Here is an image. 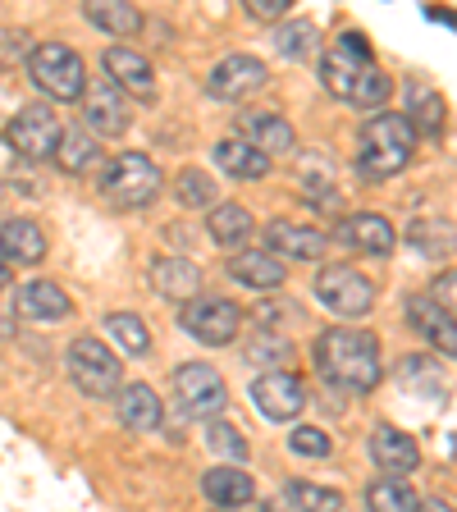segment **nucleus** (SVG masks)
Instances as JSON below:
<instances>
[{
  "label": "nucleus",
  "instance_id": "obj_43",
  "mask_svg": "<svg viewBox=\"0 0 457 512\" xmlns=\"http://www.w3.org/2000/svg\"><path fill=\"white\" fill-rule=\"evenodd\" d=\"M412 512H453V508H448L444 499H416V508H412Z\"/></svg>",
  "mask_w": 457,
  "mask_h": 512
},
{
  "label": "nucleus",
  "instance_id": "obj_35",
  "mask_svg": "<svg viewBox=\"0 0 457 512\" xmlns=\"http://www.w3.org/2000/svg\"><path fill=\"white\" fill-rule=\"evenodd\" d=\"M51 160H60V170H64V174H83L87 165L96 160V142H92V133H83V128H64L60 142H55V156H51Z\"/></svg>",
  "mask_w": 457,
  "mask_h": 512
},
{
  "label": "nucleus",
  "instance_id": "obj_8",
  "mask_svg": "<svg viewBox=\"0 0 457 512\" xmlns=\"http://www.w3.org/2000/svg\"><path fill=\"white\" fill-rule=\"evenodd\" d=\"M179 320H183V330L197 343H206V348H224V343H234L238 330H243V311L229 298H206V293L183 302Z\"/></svg>",
  "mask_w": 457,
  "mask_h": 512
},
{
  "label": "nucleus",
  "instance_id": "obj_23",
  "mask_svg": "<svg viewBox=\"0 0 457 512\" xmlns=\"http://www.w3.org/2000/svg\"><path fill=\"white\" fill-rule=\"evenodd\" d=\"M151 288L170 302H188L202 288V270L192 266V261H183V256H156L151 261Z\"/></svg>",
  "mask_w": 457,
  "mask_h": 512
},
{
  "label": "nucleus",
  "instance_id": "obj_42",
  "mask_svg": "<svg viewBox=\"0 0 457 512\" xmlns=\"http://www.w3.org/2000/svg\"><path fill=\"white\" fill-rule=\"evenodd\" d=\"M435 302L444 311H453V270H444V279L435 284Z\"/></svg>",
  "mask_w": 457,
  "mask_h": 512
},
{
  "label": "nucleus",
  "instance_id": "obj_12",
  "mask_svg": "<svg viewBox=\"0 0 457 512\" xmlns=\"http://www.w3.org/2000/svg\"><path fill=\"white\" fill-rule=\"evenodd\" d=\"M247 394H252V403L261 407L266 421H293V416H302V407H307V384H302L293 371L256 375Z\"/></svg>",
  "mask_w": 457,
  "mask_h": 512
},
{
  "label": "nucleus",
  "instance_id": "obj_27",
  "mask_svg": "<svg viewBox=\"0 0 457 512\" xmlns=\"http://www.w3.org/2000/svg\"><path fill=\"white\" fill-rule=\"evenodd\" d=\"M229 279H238L243 288H256V293H266V288L284 284L288 266H279L270 252H234L229 256Z\"/></svg>",
  "mask_w": 457,
  "mask_h": 512
},
{
  "label": "nucleus",
  "instance_id": "obj_18",
  "mask_svg": "<svg viewBox=\"0 0 457 512\" xmlns=\"http://www.w3.org/2000/svg\"><path fill=\"white\" fill-rule=\"evenodd\" d=\"M403 316H407V325H412V330L430 343V348H439L444 357H453V352H457V325H453V311H444L435 298H426V293H416V298H407V302H403Z\"/></svg>",
  "mask_w": 457,
  "mask_h": 512
},
{
  "label": "nucleus",
  "instance_id": "obj_10",
  "mask_svg": "<svg viewBox=\"0 0 457 512\" xmlns=\"http://www.w3.org/2000/svg\"><path fill=\"white\" fill-rule=\"evenodd\" d=\"M83 133H101V138H119V133H128V124H133V115H128V96L119 92L110 78H87L83 87Z\"/></svg>",
  "mask_w": 457,
  "mask_h": 512
},
{
  "label": "nucleus",
  "instance_id": "obj_19",
  "mask_svg": "<svg viewBox=\"0 0 457 512\" xmlns=\"http://www.w3.org/2000/svg\"><path fill=\"white\" fill-rule=\"evenodd\" d=\"M115 416L119 426H128L133 435H151V430L165 426V403H160V394L151 384H119Z\"/></svg>",
  "mask_w": 457,
  "mask_h": 512
},
{
  "label": "nucleus",
  "instance_id": "obj_39",
  "mask_svg": "<svg viewBox=\"0 0 457 512\" xmlns=\"http://www.w3.org/2000/svg\"><path fill=\"white\" fill-rule=\"evenodd\" d=\"M288 448L298 453V458H330L334 453V439L325 435V430H316V426H293V435H288Z\"/></svg>",
  "mask_w": 457,
  "mask_h": 512
},
{
  "label": "nucleus",
  "instance_id": "obj_14",
  "mask_svg": "<svg viewBox=\"0 0 457 512\" xmlns=\"http://www.w3.org/2000/svg\"><path fill=\"white\" fill-rule=\"evenodd\" d=\"M334 238L352 252H366V256H389L398 247V229L389 224V215L380 211H357V215H343L334 224Z\"/></svg>",
  "mask_w": 457,
  "mask_h": 512
},
{
  "label": "nucleus",
  "instance_id": "obj_17",
  "mask_svg": "<svg viewBox=\"0 0 457 512\" xmlns=\"http://www.w3.org/2000/svg\"><path fill=\"white\" fill-rule=\"evenodd\" d=\"M266 252L275 256L279 266L284 261H320L330 252V238L320 229H307V224H293V220H270L266 224Z\"/></svg>",
  "mask_w": 457,
  "mask_h": 512
},
{
  "label": "nucleus",
  "instance_id": "obj_21",
  "mask_svg": "<svg viewBox=\"0 0 457 512\" xmlns=\"http://www.w3.org/2000/svg\"><path fill=\"white\" fill-rule=\"evenodd\" d=\"M14 311H19L23 320L46 325V320L74 316V298H69L55 279H28V284H19V293H14Z\"/></svg>",
  "mask_w": 457,
  "mask_h": 512
},
{
  "label": "nucleus",
  "instance_id": "obj_29",
  "mask_svg": "<svg viewBox=\"0 0 457 512\" xmlns=\"http://www.w3.org/2000/svg\"><path fill=\"white\" fill-rule=\"evenodd\" d=\"M407 128L416 138H439L444 133V96L426 83H412L407 87Z\"/></svg>",
  "mask_w": 457,
  "mask_h": 512
},
{
  "label": "nucleus",
  "instance_id": "obj_20",
  "mask_svg": "<svg viewBox=\"0 0 457 512\" xmlns=\"http://www.w3.org/2000/svg\"><path fill=\"white\" fill-rule=\"evenodd\" d=\"M371 462L384 471V476H412L416 467H421V448H416V439L407 435V430L398 426H375L371 435Z\"/></svg>",
  "mask_w": 457,
  "mask_h": 512
},
{
  "label": "nucleus",
  "instance_id": "obj_30",
  "mask_svg": "<svg viewBox=\"0 0 457 512\" xmlns=\"http://www.w3.org/2000/svg\"><path fill=\"white\" fill-rule=\"evenodd\" d=\"M284 503L293 512H343V494L330 485H316V480H288Z\"/></svg>",
  "mask_w": 457,
  "mask_h": 512
},
{
  "label": "nucleus",
  "instance_id": "obj_36",
  "mask_svg": "<svg viewBox=\"0 0 457 512\" xmlns=\"http://www.w3.org/2000/svg\"><path fill=\"white\" fill-rule=\"evenodd\" d=\"M206 444H211V453L220 458V467H243L247 453H252V448H247V439H243V430H234L224 416L206 426Z\"/></svg>",
  "mask_w": 457,
  "mask_h": 512
},
{
  "label": "nucleus",
  "instance_id": "obj_33",
  "mask_svg": "<svg viewBox=\"0 0 457 512\" xmlns=\"http://www.w3.org/2000/svg\"><path fill=\"white\" fill-rule=\"evenodd\" d=\"M293 357H298L293 339H284V334H275V330H261L252 343H247V362L261 366V371H284Z\"/></svg>",
  "mask_w": 457,
  "mask_h": 512
},
{
  "label": "nucleus",
  "instance_id": "obj_31",
  "mask_svg": "<svg viewBox=\"0 0 457 512\" xmlns=\"http://www.w3.org/2000/svg\"><path fill=\"white\" fill-rule=\"evenodd\" d=\"M398 384L412 389V394H430L435 398L444 389V371H439V357H426V352H412L398 362Z\"/></svg>",
  "mask_w": 457,
  "mask_h": 512
},
{
  "label": "nucleus",
  "instance_id": "obj_13",
  "mask_svg": "<svg viewBox=\"0 0 457 512\" xmlns=\"http://www.w3.org/2000/svg\"><path fill=\"white\" fill-rule=\"evenodd\" d=\"M234 138H243L247 147H256L266 160L298 151V133H293V124H288L284 115H275V110H247V115H238Z\"/></svg>",
  "mask_w": 457,
  "mask_h": 512
},
{
  "label": "nucleus",
  "instance_id": "obj_22",
  "mask_svg": "<svg viewBox=\"0 0 457 512\" xmlns=\"http://www.w3.org/2000/svg\"><path fill=\"white\" fill-rule=\"evenodd\" d=\"M202 494L211 499L215 512H238L256 499V480L243 467H211L202 476Z\"/></svg>",
  "mask_w": 457,
  "mask_h": 512
},
{
  "label": "nucleus",
  "instance_id": "obj_24",
  "mask_svg": "<svg viewBox=\"0 0 457 512\" xmlns=\"http://www.w3.org/2000/svg\"><path fill=\"white\" fill-rule=\"evenodd\" d=\"M0 256L5 266H37L46 256V234L37 229V220H5L0 224Z\"/></svg>",
  "mask_w": 457,
  "mask_h": 512
},
{
  "label": "nucleus",
  "instance_id": "obj_37",
  "mask_svg": "<svg viewBox=\"0 0 457 512\" xmlns=\"http://www.w3.org/2000/svg\"><path fill=\"white\" fill-rule=\"evenodd\" d=\"M174 197H179V206H206V211H211V206H220V183L206 170H179Z\"/></svg>",
  "mask_w": 457,
  "mask_h": 512
},
{
  "label": "nucleus",
  "instance_id": "obj_11",
  "mask_svg": "<svg viewBox=\"0 0 457 512\" xmlns=\"http://www.w3.org/2000/svg\"><path fill=\"white\" fill-rule=\"evenodd\" d=\"M60 133L64 128H60V119L51 115V106H28L5 124V142H10V151H19L23 160H51Z\"/></svg>",
  "mask_w": 457,
  "mask_h": 512
},
{
  "label": "nucleus",
  "instance_id": "obj_5",
  "mask_svg": "<svg viewBox=\"0 0 457 512\" xmlns=\"http://www.w3.org/2000/svg\"><path fill=\"white\" fill-rule=\"evenodd\" d=\"M174 398H179V412L188 421H220L224 407H229V389H224L220 371L206 362H183L174 366Z\"/></svg>",
  "mask_w": 457,
  "mask_h": 512
},
{
  "label": "nucleus",
  "instance_id": "obj_26",
  "mask_svg": "<svg viewBox=\"0 0 457 512\" xmlns=\"http://www.w3.org/2000/svg\"><path fill=\"white\" fill-rule=\"evenodd\" d=\"M211 156H215V165H220L229 179L256 183V179H266V174H270V160L261 156L256 147H247L243 138H220V142L211 147Z\"/></svg>",
  "mask_w": 457,
  "mask_h": 512
},
{
  "label": "nucleus",
  "instance_id": "obj_2",
  "mask_svg": "<svg viewBox=\"0 0 457 512\" xmlns=\"http://www.w3.org/2000/svg\"><path fill=\"white\" fill-rule=\"evenodd\" d=\"M412 151H416V133L407 128V119L394 115V110H375L362 124L357 170L366 179H394V174H403L412 165Z\"/></svg>",
  "mask_w": 457,
  "mask_h": 512
},
{
  "label": "nucleus",
  "instance_id": "obj_6",
  "mask_svg": "<svg viewBox=\"0 0 457 512\" xmlns=\"http://www.w3.org/2000/svg\"><path fill=\"white\" fill-rule=\"evenodd\" d=\"M64 366H69V380H74L87 398L119 394V375H124V366L115 362V352H110L101 339H74L69 343Z\"/></svg>",
  "mask_w": 457,
  "mask_h": 512
},
{
  "label": "nucleus",
  "instance_id": "obj_40",
  "mask_svg": "<svg viewBox=\"0 0 457 512\" xmlns=\"http://www.w3.org/2000/svg\"><path fill=\"white\" fill-rule=\"evenodd\" d=\"M275 46L288 55V60H302V55H311V46H316V23H293V28H279L275 32Z\"/></svg>",
  "mask_w": 457,
  "mask_h": 512
},
{
  "label": "nucleus",
  "instance_id": "obj_3",
  "mask_svg": "<svg viewBox=\"0 0 457 512\" xmlns=\"http://www.w3.org/2000/svg\"><path fill=\"white\" fill-rule=\"evenodd\" d=\"M96 188H101V197H106L115 211H147L160 192H165V174H160V165L147 160L142 151H124V156H115L106 170H101Z\"/></svg>",
  "mask_w": 457,
  "mask_h": 512
},
{
  "label": "nucleus",
  "instance_id": "obj_32",
  "mask_svg": "<svg viewBox=\"0 0 457 512\" xmlns=\"http://www.w3.org/2000/svg\"><path fill=\"white\" fill-rule=\"evenodd\" d=\"M106 334L128 352V357H142L151 348V330L138 311H110L106 316Z\"/></svg>",
  "mask_w": 457,
  "mask_h": 512
},
{
  "label": "nucleus",
  "instance_id": "obj_9",
  "mask_svg": "<svg viewBox=\"0 0 457 512\" xmlns=\"http://www.w3.org/2000/svg\"><path fill=\"white\" fill-rule=\"evenodd\" d=\"M371 64H375L371 42H366L362 32H343V37H334L330 42L325 60H320V83H325V92H334L339 101H348L352 83H357Z\"/></svg>",
  "mask_w": 457,
  "mask_h": 512
},
{
  "label": "nucleus",
  "instance_id": "obj_16",
  "mask_svg": "<svg viewBox=\"0 0 457 512\" xmlns=\"http://www.w3.org/2000/svg\"><path fill=\"white\" fill-rule=\"evenodd\" d=\"M101 69H106V78L124 96H142V101L156 96V69H151V60L142 51H133V46H106V51H101Z\"/></svg>",
  "mask_w": 457,
  "mask_h": 512
},
{
  "label": "nucleus",
  "instance_id": "obj_44",
  "mask_svg": "<svg viewBox=\"0 0 457 512\" xmlns=\"http://www.w3.org/2000/svg\"><path fill=\"white\" fill-rule=\"evenodd\" d=\"M10 284V266H5V256H0V288Z\"/></svg>",
  "mask_w": 457,
  "mask_h": 512
},
{
  "label": "nucleus",
  "instance_id": "obj_41",
  "mask_svg": "<svg viewBox=\"0 0 457 512\" xmlns=\"http://www.w3.org/2000/svg\"><path fill=\"white\" fill-rule=\"evenodd\" d=\"M288 5H293V0H247V14H252V19H284Z\"/></svg>",
  "mask_w": 457,
  "mask_h": 512
},
{
  "label": "nucleus",
  "instance_id": "obj_25",
  "mask_svg": "<svg viewBox=\"0 0 457 512\" xmlns=\"http://www.w3.org/2000/svg\"><path fill=\"white\" fill-rule=\"evenodd\" d=\"M211 243L215 247H224V252H243V243H252V234H256V220H252V211L247 206H238V202H220V206H211Z\"/></svg>",
  "mask_w": 457,
  "mask_h": 512
},
{
  "label": "nucleus",
  "instance_id": "obj_15",
  "mask_svg": "<svg viewBox=\"0 0 457 512\" xmlns=\"http://www.w3.org/2000/svg\"><path fill=\"white\" fill-rule=\"evenodd\" d=\"M266 78H270L266 64L256 60V55H224L211 69L206 87H211V96H220V101H247V96H256L266 87Z\"/></svg>",
  "mask_w": 457,
  "mask_h": 512
},
{
  "label": "nucleus",
  "instance_id": "obj_38",
  "mask_svg": "<svg viewBox=\"0 0 457 512\" xmlns=\"http://www.w3.org/2000/svg\"><path fill=\"white\" fill-rule=\"evenodd\" d=\"M394 96V78L384 74L380 64H371L357 83H352V92H348V101L352 106H362V110H384V101Z\"/></svg>",
  "mask_w": 457,
  "mask_h": 512
},
{
  "label": "nucleus",
  "instance_id": "obj_28",
  "mask_svg": "<svg viewBox=\"0 0 457 512\" xmlns=\"http://www.w3.org/2000/svg\"><path fill=\"white\" fill-rule=\"evenodd\" d=\"M87 23L101 32H110V37H138L142 28H147V19H142L138 5H128V0H87L83 5Z\"/></svg>",
  "mask_w": 457,
  "mask_h": 512
},
{
  "label": "nucleus",
  "instance_id": "obj_1",
  "mask_svg": "<svg viewBox=\"0 0 457 512\" xmlns=\"http://www.w3.org/2000/svg\"><path fill=\"white\" fill-rule=\"evenodd\" d=\"M316 371L343 394H371L384 380L380 339L366 330H352V325H334L316 339Z\"/></svg>",
  "mask_w": 457,
  "mask_h": 512
},
{
  "label": "nucleus",
  "instance_id": "obj_7",
  "mask_svg": "<svg viewBox=\"0 0 457 512\" xmlns=\"http://www.w3.org/2000/svg\"><path fill=\"white\" fill-rule=\"evenodd\" d=\"M316 302L330 311V316L357 320L375 307V284L352 266H325L316 275Z\"/></svg>",
  "mask_w": 457,
  "mask_h": 512
},
{
  "label": "nucleus",
  "instance_id": "obj_4",
  "mask_svg": "<svg viewBox=\"0 0 457 512\" xmlns=\"http://www.w3.org/2000/svg\"><path fill=\"white\" fill-rule=\"evenodd\" d=\"M28 74L37 83V92H46L51 101H83L87 87V64L78 51H69L64 42H42L28 51Z\"/></svg>",
  "mask_w": 457,
  "mask_h": 512
},
{
  "label": "nucleus",
  "instance_id": "obj_34",
  "mask_svg": "<svg viewBox=\"0 0 457 512\" xmlns=\"http://www.w3.org/2000/svg\"><path fill=\"white\" fill-rule=\"evenodd\" d=\"M366 508L371 512H412L416 490L407 485V480H394V476L371 480V485H366Z\"/></svg>",
  "mask_w": 457,
  "mask_h": 512
}]
</instances>
